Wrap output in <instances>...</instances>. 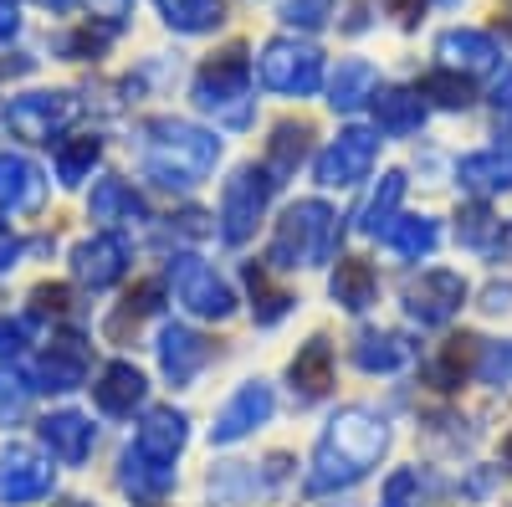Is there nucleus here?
Listing matches in <instances>:
<instances>
[{"instance_id": "1", "label": "nucleus", "mask_w": 512, "mask_h": 507, "mask_svg": "<svg viewBox=\"0 0 512 507\" xmlns=\"http://www.w3.org/2000/svg\"><path fill=\"white\" fill-rule=\"evenodd\" d=\"M384 451H390V420L369 405H344L318 436L313 461H308V497H328V492H349L354 482H364Z\"/></svg>"}, {"instance_id": "2", "label": "nucleus", "mask_w": 512, "mask_h": 507, "mask_svg": "<svg viewBox=\"0 0 512 507\" xmlns=\"http://www.w3.org/2000/svg\"><path fill=\"white\" fill-rule=\"evenodd\" d=\"M216 159H221V139L210 129H195V123H180V118L144 123V169L154 175V185L190 190L216 169Z\"/></svg>"}, {"instance_id": "3", "label": "nucleus", "mask_w": 512, "mask_h": 507, "mask_svg": "<svg viewBox=\"0 0 512 507\" xmlns=\"http://www.w3.org/2000/svg\"><path fill=\"white\" fill-rule=\"evenodd\" d=\"M338 210L328 200H297L282 210V221L272 231V246H267V267L277 272H297V267H323L338 257Z\"/></svg>"}, {"instance_id": "4", "label": "nucleus", "mask_w": 512, "mask_h": 507, "mask_svg": "<svg viewBox=\"0 0 512 507\" xmlns=\"http://www.w3.org/2000/svg\"><path fill=\"white\" fill-rule=\"evenodd\" d=\"M195 108L216 113L231 129H246L251 123V57H246V47H226L221 57H210L195 72Z\"/></svg>"}, {"instance_id": "5", "label": "nucleus", "mask_w": 512, "mask_h": 507, "mask_svg": "<svg viewBox=\"0 0 512 507\" xmlns=\"http://www.w3.org/2000/svg\"><path fill=\"white\" fill-rule=\"evenodd\" d=\"M272 195H277L272 169L267 164H241L236 175L226 180V190H221V226H216L221 241L226 246H246L256 236V226H262Z\"/></svg>"}, {"instance_id": "6", "label": "nucleus", "mask_w": 512, "mask_h": 507, "mask_svg": "<svg viewBox=\"0 0 512 507\" xmlns=\"http://www.w3.org/2000/svg\"><path fill=\"white\" fill-rule=\"evenodd\" d=\"M256 67H262L267 88L282 93V98H313L323 88V52L308 47V41H297V36L267 41L262 57H256Z\"/></svg>"}, {"instance_id": "7", "label": "nucleus", "mask_w": 512, "mask_h": 507, "mask_svg": "<svg viewBox=\"0 0 512 507\" xmlns=\"http://www.w3.org/2000/svg\"><path fill=\"white\" fill-rule=\"evenodd\" d=\"M169 287H175L180 308L195 313V318L221 323V318L236 313V292H231V282H226L216 267H210V262L190 257V251H175V257H169Z\"/></svg>"}, {"instance_id": "8", "label": "nucleus", "mask_w": 512, "mask_h": 507, "mask_svg": "<svg viewBox=\"0 0 512 507\" xmlns=\"http://www.w3.org/2000/svg\"><path fill=\"white\" fill-rule=\"evenodd\" d=\"M466 277L461 272H451V267H431V272H420V277H410L405 282V313H410V323H420V328H446L461 308H466Z\"/></svg>"}, {"instance_id": "9", "label": "nucleus", "mask_w": 512, "mask_h": 507, "mask_svg": "<svg viewBox=\"0 0 512 507\" xmlns=\"http://www.w3.org/2000/svg\"><path fill=\"white\" fill-rule=\"evenodd\" d=\"M52 487H57V467L41 451L16 446V441L0 451V502L6 507L41 502V497H52Z\"/></svg>"}, {"instance_id": "10", "label": "nucleus", "mask_w": 512, "mask_h": 507, "mask_svg": "<svg viewBox=\"0 0 512 507\" xmlns=\"http://www.w3.org/2000/svg\"><path fill=\"white\" fill-rule=\"evenodd\" d=\"M374 154H379V139L369 129H344L313 164V175L323 190H349L359 180H369V169H374Z\"/></svg>"}, {"instance_id": "11", "label": "nucleus", "mask_w": 512, "mask_h": 507, "mask_svg": "<svg viewBox=\"0 0 512 507\" xmlns=\"http://www.w3.org/2000/svg\"><path fill=\"white\" fill-rule=\"evenodd\" d=\"M72 113H77L72 93H21V98H11L6 123H11V134L26 139V144H52L72 123Z\"/></svg>"}, {"instance_id": "12", "label": "nucleus", "mask_w": 512, "mask_h": 507, "mask_svg": "<svg viewBox=\"0 0 512 507\" xmlns=\"http://www.w3.org/2000/svg\"><path fill=\"white\" fill-rule=\"evenodd\" d=\"M272 410H277V395H272L267 379H246V385L221 405L216 426H210V441H216V446H236V441H246L256 426H267Z\"/></svg>"}, {"instance_id": "13", "label": "nucleus", "mask_w": 512, "mask_h": 507, "mask_svg": "<svg viewBox=\"0 0 512 507\" xmlns=\"http://www.w3.org/2000/svg\"><path fill=\"white\" fill-rule=\"evenodd\" d=\"M88 369H93V349L82 333H52L47 354H41V369H36V390H52V395H67L77 385H88Z\"/></svg>"}, {"instance_id": "14", "label": "nucleus", "mask_w": 512, "mask_h": 507, "mask_svg": "<svg viewBox=\"0 0 512 507\" xmlns=\"http://www.w3.org/2000/svg\"><path fill=\"white\" fill-rule=\"evenodd\" d=\"M72 277H77L82 287H93V292L123 282V277H128V241L113 236V231L77 241V246H72Z\"/></svg>"}, {"instance_id": "15", "label": "nucleus", "mask_w": 512, "mask_h": 507, "mask_svg": "<svg viewBox=\"0 0 512 507\" xmlns=\"http://www.w3.org/2000/svg\"><path fill=\"white\" fill-rule=\"evenodd\" d=\"M210 364V338L185 328V323H164L159 328V374L169 379L175 390L195 385V374Z\"/></svg>"}, {"instance_id": "16", "label": "nucleus", "mask_w": 512, "mask_h": 507, "mask_svg": "<svg viewBox=\"0 0 512 507\" xmlns=\"http://www.w3.org/2000/svg\"><path fill=\"white\" fill-rule=\"evenodd\" d=\"M149 400V379L139 374V364H128V359H113L98 369L93 379V405L108 415V420H134V410H144Z\"/></svg>"}, {"instance_id": "17", "label": "nucleus", "mask_w": 512, "mask_h": 507, "mask_svg": "<svg viewBox=\"0 0 512 507\" xmlns=\"http://www.w3.org/2000/svg\"><path fill=\"white\" fill-rule=\"evenodd\" d=\"M436 57H441L446 72H461V77H487V72L502 67V47L477 26H451L436 41Z\"/></svg>"}, {"instance_id": "18", "label": "nucleus", "mask_w": 512, "mask_h": 507, "mask_svg": "<svg viewBox=\"0 0 512 507\" xmlns=\"http://www.w3.org/2000/svg\"><path fill=\"white\" fill-rule=\"evenodd\" d=\"M36 436H41V446L62 461V467H82V461L93 456V441H98L93 420L82 415V410H52V415H41Z\"/></svg>"}, {"instance_id": "19", "label": "nucleus", "mask_w": 512, "mask_h": 507, "mask_svg": "<svg viewBox=\"0 0 512 507\" xmlns=\"http://www.w3.org/2000/svg\"><path fill=\"white\" fill-rule=\"evenodd\" d=\"M287 385H292V400H297V405H318V400L333 390V344H328L323 333H313L308 344L292 354Z\"/></svg>"}, {"instance_id": "20", "label": "nucleus", "mask_w": 512, "mask_h": 507, "mask_svg": "<svg viewBox=\"0 0 512 507\" xmlns=\"http://www.w3.org/2000/svg\"><path fill=\"white\" fill-rule=\"evenodd\" d=\"M134 446H139L144 456L169 461V467H175L180 451L190 446V415H185V410H175V405H154V410H144Z\"/></svg>"}, {"instance_id": "21", "label": "nucleus", "mask_w": 512, "mask_h": 507, "mask_svg": "<svg viewBox=\"0 0 512 507\" xmlns=\"http://www.w3.org/2000/svg\"><path fill=\"white\" fill-rule=\"evenodd\" d=\"M47 200V175L26 154H0V210L11 216H36Z\"/></svg>"}, {"instance_id": "22", "label": "nucleus", "mask_w": 512, "mask_h": 507, "mask_svg": "<svg viewBox=\"0 0 512 507\" xmlns=\"http://www.w3.org/2000/svg\"><path fill=\"white\" fill-rule=\"evenodd\" d=\"M118 487H123L128 497H139V502H159V497L175 492V467H169V461L144 456L139 446H128V451L118 456Z\"/></svg>"}, {"instance_id": "23", "label": "nucleus", "mask_w": 512, "mask_h": 507, "mask_svg": "<svg viewBox=\"0 0 512 507\" xmlns=\"http://www.w3.org/2000/svg\"><path fill=\"white\" fill-rule=\"evenodd\" d=\"M410 359H415V344L395 328H359V338H354V364L364 374H395Z\"/></svg>"}, {"instance_id": "24", "label": "nucleus", "mask_w": 512, "mask_h": 507, "mask_svg": "<svg viewBox=\"0 0 512 507\" xmlns=\"http://www.w3.org/2000/svg\"><path fill=\"white\" fill-rule=\"evenodd\" d=\"M477 354H482V338H472V333L446 338L441 354L425 364V385L431 390H461L466 379H477Z\"/></svg>"}, {"instance_id": "25", "label": "nucleus", "mask_w": 512, "mask_h": 507, "mask_svg": "<svg viewBox=\"0 0 512 507\" xmlns=\"http://www.w3.org/2000/svg\"><path fill=\"white\" fill-rule=\"evenodd\" d=\"M328 298L344 308V313H364V308H374V298H379V277H374V267H369L364 257H338V262H333V277H328Z\"/></svg>"}, {"instance_id": "26", "label": "nucleus", "mask_w": 512, "mask_h": 507, "mask_svg": "<svg viewBox=\"0 0 512 507\" xmlns=\"http://www.w3.org/2000/svg\"><path fill=\"white\" fill-rule=\"evenodd\" d=\"M456 180L461 190H472V195H502L512 190V149H477V154H466L456 164Z\"/></svg>"}, {"instance_id": "27", "label": "nucleus", "mask_w": 512, "mask_h": 507, "mask_svg": "<svg viewBox=\"0 0 512 507\" xmlns=\"http://www.w3.org/2000/svg\"><path fill=\"white\" fill-rule=\"evenodd\" d=\"M374 123H379V129L384 134H415L420 129V123H425V98L420 93H410V88H379L374 98Z\"/></svg>"}, {"instance_id": "28", "label": "nucleus", "mask_w": 512, "mask_h": 507, "mask_svg": "<svg viewBox=\"0 0 512 507\" xmlns=\"http://www.w3.org/2000/svg\"><path fill=\"white\" fill-rule=\"evenodd\" d=\"M88 210H93V221H103V226L144 221V200H139V190L128 185V180H118V175H108V180H98V185H93Z\"/></svg>"}, {"instance_id": "29", "label": "nucleus", "mask_w": 512, "mask_h": 507, "mask_svg": "<svg viewBox=\"0 0 512 507\" xmlns=\"http://www.w3.org/2000/svg\"><path fill=\"white\" fill-rule=\"evenodd\" d=\"M379 93V72L369 67V62H338V72H333V82H328V108L333 113H354L359 103H369Z\"/></svg>"}, {"instance_id": "30", "label": "nucleus", "mask_w": 512, "mask_h": 507, "mask_svg": "<svg viewBox=\"0 0 512 507\" xmlns=\"http://www.w3.org/2000/svg\"><path fill=\"white\" fill-rule=\"evenodd\" d=\"M308 139H313V123H277L272 129V139H267V169H272V180L282 185L287 175H297V164L308 159Z\"/></svg>"}, {"instance_id": "31", "label": "nucleus", "mask_w": 512, "mask_h": 507, "mask_svg": "<svg viewBox=\"0 0 512 507\" xmlns=\"http://www.w3.org/2000/svg\"><path fill=\"white\" fill-rule=\"evenodd\" d=\"M379 241L390 246L395 257L420 262V257H431V251L441 246V226H436L431 216H395V221H390V231H384Z\"/></svg>"}, {"instance_id": "32", "label": "nucleus", "mask_w": 512, "mask_h": 507, "mask_svg": "<svg viewBox=\"0 0 512 507\" xmlns=\"http://www.w3.org/2000/svg\"><path fill=\"white\" fill-rule=\"evenodd\" d=\"M400 200H405V175H400V169L379 175V185L359 205V231L364 236H384V231H390V221H395V210H400Z\"/></svg>"}, {"instance_id": "33", "label": "nucleus", "mask_w": 512, "mask_h": 507, "mask_svg": "<svg viewBox=\"0 0 512 507\" xmlns=\"http://www.w3.org/2000/svg\"><path fill=\"white\" fill-rule=\"evenodd\" d=\"M246 287H251V318L262 328H272V323H282L292 313V292L272 282L267 262H246Z\"/></svg>"}, {"instance_id": "34", "label": "nucleus", "mask_w": 512, "mask_h": 507, "mask_svg": "<svg viewBox=\"0 0 512 507\" xmlns=\"http://www.w3.org/2000/svg\"><path fill=\"white\" fill-rule=\"evenodd\" d=\"M164 11V21L185 31V36H200V31H216L226 21V0H154Z\"/></svg>"}, {"instance_id": "35", "label": "nucleus", "mask_w": 512, "mask_h": 507, "mask_svg": "<svg viewBox=\"0 0 512 507\" xmlns=\"http://www.w3.org/2000/svg\"><path fill=\"white\" fill-rule=\"evenodd\" d=\"M103 159V139L98 134H77V139H67L62 149H57V180L72 190V185H82L93 175V164Z\"/></svg>"}, {"instance_id": "36", "label": "nucleus", "mask_w": 512, "mask_h": 507, "mask_svg": "<svg viewBox=\"0 0 512 507\" xmlns=\"http://www.w3.org/2000/svg\"><path fill=\"white\" fill-rule=\"evenodd\" d=\"M159 308H164V282H139V287L118 303V313L108 318V333H113V338H123V333H128V323H134V333H139V323H144V318H154Z\"/></svg>"}, {"instance_id": "37", "label": "nucleus", "mask_w": 512, "mask_h": 507, "mask_svg": "<svg viewBox=\"0 0 512 507\" xmlns=\"http://www.w3.org/2000/svg\"><path fill=\"white\" fill-rule=\"evenodd\" d=\"M456 241L472 246V251H497L502 246V221L477 200V205H466L461 216H456Z\"/></svg>"}, {"instance_id": "38", "label": "nucleus", "mask_w": 512, "mask_h": 507, "mask_svg": "<svg viewBox=\"0 0 512 507\" xmlns=\"http://www.w3.org/2000/svg\"><path fill=\"white\" fill-rule=\"evenodd\" d=\"M420 98H431V103H441V108H472V77H461V72H446V67H436V72H425L420 77V88H415Z\"/></svg>"}, {"instance_id": "39", "label": "nucleus", "mask_w": 512, "mask_h": 507, "mask_svg": "<svg viewBox=\"0 0 512 507\" xmlns=\"http://www.w3.org/2000/svg\"><path fill=\"white\" fill-rule=\"evenodd\" d=\"M31 395H36V379H26V374L11 369V364H0V426H16V420H26Z\"/></svg>"}, {"instance_id": "40", "label": "nucleus", "mask_w": 512, "mask_h": 507, "mask_svg": "<svg viewBox=\"0 0 512 507\" xmlns=\"http://www.w3.org/2000/svg\"><path fill=\"white\" fill-rule=\"evenodd\" d=\"M477 379L492 390H512V338H482Z\"/></svg>"}, {"instance_id": "41", "label": "nucleus", "mask_w": 512, "mask_h": 507, "mask_svg": "<svg viewBox=\"0 0 512 507\" xmlns=\"http://www.w3.org/2000/svg\"><path fill=\"white\" fill-rule=\"evenodd\" d=\"M31 333H36V313H0V359L26 354Z\"/></svg>"}, {"instance_id": "42", "label": "nucleus", "mask_w": 512, "mask_h": 507, "mask_svg": "<svg viewBox=\"0 0 512 507\" xmlns=\"http://www.w3.org/2000/svg\"><path fill=\"white\" fill-rule=\"evenodd\" d=\"M420 497H425L420 467H400L390 482H384V507H420Z\"/></svg>"}, {"instance_id": "43", "label": "nucleus", "mask_w": 512, "mask_h": 507, "mask_svg": "<svg viewBox=\"0 0 512 507\" xmlns=\"http://www.w3.org/2000/svg\"><path fill=\"white\" fill-rule=\"evenodd\" d=\"M333 6H338V0H287V6H282V21L297 26V31H318V26H328Z\"/></svg>"}, {"instance_id": "44", "label": "nucleus", "mask_w": 512, "mask_h": 507, "mask_svg": "<svg viewBox=\"0 0 512 507\" xmlns=\"http://www.w3.org/2000/svg\"><path fill=\"white\" fill-rule=\"evenodd\" d=\"M57 52H67V57H98V52H108V31L82 26V31H72V36L57 41Z\"/></svg>"}, {"instance_id": "45", "label": "nucleus", "mask_w": 512, "mask_h": 507, "mask_svg": "<svg viewBox=\"0 0 512 507\" xmlns=\"http://www.w3.org/2000/svg\"><path fill=\"white\" fill-rule=\"evenodd\" d=\"M482 308H487V313H507V308H512V282H507V287L492 282V287L482 292Z\"/></svg>"}, {"instance_id": "46", "label": "nucleus", "mask_w": 512, "mask_h": 507, "mask_svg": "<svg viewBox=\"0 0 512 507\" xmlns=\"http://www.w3.org/2000/svg\"><path fill=\"white\" fill-rule=\"evenodd\" d=\"M21 262V241L11 236V226H0V272H11Z\"/></svg>"}, {"instance_id": "47", "label": "nucleus", "mask_w": 512, "mask_h": 507, "mask_svg": "<svg viewBox=\"0 0 512 507\" xmlns=\"http://www.w3.org/2000/svg\"><path fill=\"white\" fill-rule=\"evenodd\" d=\"M93 11H98V16L108 21V26H118V21H123L128 11H134V0H93Z\"/></svg>"}, {"instance_id": "48", "label": "nucleus", "mask_w": 512, "mask_h": 507, "mask_svg": "<svg viewBox=\"0 0 512 507\" xmlns=\"http://www.w3.org/2000/svg\"><path fill=\"white\" fill-rule=\"evenodd\" d=\"M492 103H497V113H502V118L512 123V72H507V77L497 82V93H492Z\"/></svg>"}, {"instance_id": "49", "label": "nucleus", "mask_w": 512, "mask_h": 507, "mask_svg": "<svg viewBox=\"0 0 512 507\" xmlns=\"http://www.w3.org/2000/svg\"><path fill=\"white\" fill-rule=\"evenodd\" d=\"M16 26H21L16 6H11V0H0V41H11V36H16Z\"/></svg>"}, {"instance_id": "50", "label": "nucleus", "mask_w": 512, "mask_h": 507, "mask_svg": "<svg viewBox=\"0 0 512 507\" xmlns=\"http://www.w3.org/2000/svg\"><path fill=\"white\" fill-rule=\"evenodd\" d=\"M384 6H390L405 26H415V16H420V6H425V0H384Z\"/></svg>"}, {"instance_id": "51", "label": "nucleus", "mask_w": 512, "mask_h": 507, "mask_svg": "<svg viewBox=\"0 0 512 507\" xmlns=\"http://www.w3.org/2000/svg\"><path fill=\"white\" fill-rule=\"evenodd\" d=\"M36 6H47V11H57V16H72L77 0H36Z\"/></svg>"}, {"instance_id": "52", "label": "nucleus", "mask_w": 512, "mask_h": 507, "mask_svg": "<svg viewBox=\"0 0 512 507\" xmlns=\"http://www.w3.org/2000/svg\"><path fill=\"white\" fill-rule=\"evenodd\" d=\"M502 461H507V472H512V431L502 436Z\"/></svg>"}, {"instance_id": "53", "label": "nucleus", "mask_w": 512, "mask_h": 507, "mask_svg": "<svg viewBox=\"0 0 512 507\" xmlns=\"http://www.w3.org/2000/svg\"><path fill=\"white\" fill-rule=\"evenodd\" d=\"M507 251H512V221H507Z\"/></svg>"}, {"instance_id": "54", "label": "nucleus", "mask_w": 512, "mask_h": 507, "mask_svg": "<svg viewBox=\"0 0 512 507\" xmlns=\"http://www.w3.org/2000/svg\"><path fill=\"white\" fill-rule=\"evenodd\" d=\"M62 507H88V502H62Z\"/></svg>"}, {"instance_id": "55", "label": "nucleus", "mask_w": 512, "mask_h": 507, "mask_svg": "<svg viewBox=\"0 0 512 507\" xmlns=\"http://www.w3.org/2000/svg\"><path fill=\"white\" fill-rule=\"evenodd\" d=\"M441 6H456V0H441Z\"/></svg>"}]
</instances>
